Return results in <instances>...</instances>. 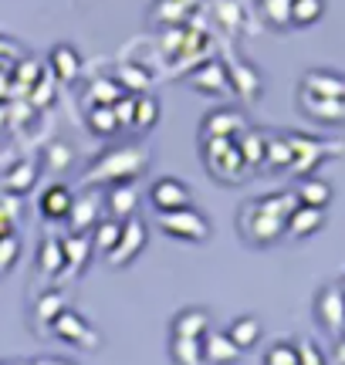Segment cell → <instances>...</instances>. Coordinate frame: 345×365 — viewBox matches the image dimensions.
I'll return each instance as SVG.
<instances>
[{
	"label": "cell",
	"instance_id": "obj_1",
	"mask_svg": "<svg viewBox=\"0 0 345 365\" xmlns=\"http://www.w3.org/2000/svg\"><path fill=\"white\" fill-rule=\"evenodd\" d=\"M149 166L146 145L129 143L108 149L105 156H98L92 163V170L85 176V182H133L135 176H143Z\"/></svg>",
	"mask_w": 345,
	"mask_h": 365
},
{
	"label": "cell",
	"instance_id": "obj_2",
	"mask_svg": "<svg viewBox=\"0 0 345 365\" xmlns=\"http://www.w3.org/2000/svg\"><path fill=\"white\" fill-rule=\"evenodd\" d=\"M203 163H207V170L217 180H224V182L244 180V170H247L234 139H203Z\"/></svg>",
	"mask_w": 345,
	"mask_h": 365
},
{
	"label": "cell",
	"instance_id": "obj_3",
	"mask_svg": "<svg viewBox=\"0 0 345 365\" xmlns=\"http://www.w3.org/2000/svg\"><path fill=\"white\" fill-rule=\"evenodd\" d=\"M237 220H240V234H244V240L254 244V247H267V244L281 240V234H284V220L264 213V210L257 207V200H251L247 207L240 210Z\"/></svg>",
	"mask_w": 345,
	"mask_h": 365
},
{
	"label": "cell",
	"instance_id": "obj_4",
	"mask_svg": "<svg viewBox=\"0 0 345 365\" xmlns=\"http://www.w3.org/2000/svg\"><path fill=\"white\" fill-rule=\"evenodd\" d=\"M160 223L163 230L176 240H186V244H200L210 237V220L193 207H183V210H172V213H160Z\"/></svg>",
	"mask_w": 345,
	"mask_h": 365
},
{
	"label": "cell",
	"instance_id": "obj_5",
	"mask_svg": "<svg viewBox=\"0 0 345 365\" xmlns=\"http://www.w3.org/2000/svg\"><path fill=\"white\" fill-rule=\"evenodd\" d=\"M146 240H149V230H146V223L139 220V217L122 220V234H119V240H115V247L105 254V261L112 264V267H125L139 250L146 247Z\"/></svg>",
	"mask_w": 345,
	"mask_h": 365
},
{
	"label": "cell",
	"instance_id": "obj_6",
	"mask_svg": "<svg viewBox=\"0 0 345 365\" xmlns=\"http://www.w3.org/2000/svg\"><path fill=\"white\" fill-rule=\"evenodd\" d=\"M149 203L156 207V213H172V210L193 207V193L183 180L176 176H160V180L149 186Z\"/></svg>",
	"mask_w": 345,
	"mask_h": 365
},
{
	"label": "cell",
	"instance_id": "obj_7",
	"mask_svg": "<svg viewBox=\"0 0 345 365\" xmlns=\"http://www.w3.org/2000/svg\"><path fill=\"white\" fill-rule=\"evenodd\" d=\"M51 335L54 339H61V341H68V345H81V349H95V345H98L95 328L88 325L81 314L68 312V308L51 322Z\"/></svg>",
	"mask_w": 345,
	"mask_h": 365
},
{
	"label": "cell",
	"instance_id": "obj_8",
	"mask_svg": "<svg viewBox=\"0 0 345 365\" xmlns=\"http://www.w3.org/2000/svg\"><path fill=\"white\" fill-rule=\"evenodd\" d=\"M315 318L332 335H339L345 328V294L339 284H329L319 291V298H315Z\"/></svg>",
	"mask_w": 345,
	"mask_h": 365
},
{
	"label": "cell",
	"instance_id": "obj_9",
	"mask_svg": "<svg viewBox=\"0 0 345 365\" xmlns=\"http://www.w3.org/2000/svg\"><path fill=\"white\" fill-rule=\"evenodd\" d=\"M244 129H247V118L240 115L237 108H217V112L203 118L200 135L203 139H237Z\"/></svg>",
	"mask_w": 345,
	"mask_h": 365
},
{
	"label": "cell",
	"instance_id": "obj_10",
	"mask_svg": "<svg viewBox=\"0 0 345 365\" xmlns=\"http://www.w3.org/2000/svg\"><path fill=\"white\" fill-rule=\"evenodd\" d=\"M190 85H193L197 91H207V95H230L227 65H224V61H217V58L200 61V65L190 71Z\"/></svg>",
	"mask_w": 345,
	"mask_h": 365
},
{
	"label": "cell",
	"instance_id": "obj_11",
	"mask_svg": "<svg viewBox=\"0 0 345 365\" xmlns=\"http://www.w3.org/2000/svg\"><path fill=\"white\" fill-rule=\"evenodd\" d=\"M71 203H75V196H71V190H68L65 182H51V186H44L38 196V210L44 220H68Z\"/></svg>",
	"mask_w": 345,
	"mask_h": 365
},
{
	"label": "cell",
	"instance_id": "obj_12",
	"mask_svg": "<svg viewBox=\"0 0 345 365\" xmlns=\"http://www.w3.org/2000/svg\"><path fill=\"white\" fill-rule=\"evenodd\" d=\"M102 207H105V196L98 193V190L78 196V200L71 203V213H68L71 230H75V234H85L88 227H95V223L102 220Z\"/></svg>",
	"mask_w": 345,
	"mask_h": 365
},
{
	"label": "cell",
	"instance_id": "obj_13",
	"mask_svg": "<svg viewBox=\"0 0 345 365\" xmlns=\"http://www.w3.org/2000/svg\"><path fill=\"white\" fill-rule=\"evenodd\" d=\"M302 91L315 98H345V75H335L329 68H311L302 78Z\"/></svg>",
	"mask_w": 345,
	"mask_h": 365
},
{
	"label": "cell",
	"instance_id": "obj_14",
	"mask_svg": "<svg viewBox=\"0 0 345 365\" xmlns=\"http://www.w3.org/2000/svg\"><path fill=\"white\" fill-rule=\"evenodd\" d=\"M288 143H292V170L294 173H308L311 166H319V159H325V145L311 135H302V132H288Z\"/></svg>",
	"mask_w": 345,
	"mask_h": 365
},
{
	"label": "cell",
	"instance_id": "obj_15",
	"mask_svg": "<svg viewBox=\"0 0 345 365\" xmlns=\"http://www.w3.org/2000/svg\"><path fill=\"white\" fill-rule=\"evenodd\" d=\"M200 352L207 365H234L240 359V349L227 339V331H207L200 339Z\"/></svg>",
	"mask_w": 345,
	"mask_h": 365
},
{
	"label": "cell",
	"instance_id": "obj_16",
	"mask_svg": "<svg viewBox=\"0 0 345 365\" xmlns=\"http://www.w3.org/2000/svg\"><path fill=\"white\" fill-rule=\"evenodd\" d=\"M298 102H302V112L315 122H332V125L345 122V98H315V95L302 91Z\"/></svg>",
	"mask_w": 345,
	"mask_h": 365
},
{
	"label": "cell",
	"instance_id": "obj_17",
	"mask_svg": "<svg viewBox=\"0 0 345 365\" xmlns=\"http://www.w3.org/2000/svg\"><path fill=\"white\" fill-rule=\"evenodd\" d=\"M135 207H139V193H135L133 182H112V190L105 196V210L112 220H129L135 217Z\"/></svg>",
	"mask_w": 345,
	"mask_h": 365
},
{
	"label": "cell",
	"instance_id": "obj_18",
	"mask_svg": "<svg viewBox=\"0 0 345 365\" xmlns=\"http://www.w3.org/2000/svg\"><path fill=\"white\" fill-rule=\"evenodd\" d=\"M200 7V0H156V11H153V24L163 27H183L190 24L193 11Z\"/></svg>",
	"mask_w": 345,
	"mask_h": 365
},
{
	"label": "cell",
	"instance_id": "obj_19",
	"mask_svg": "<svg viewBox=\"0 0 345 365\" xmlns=\"http://www.w3.org/2000/svg\"><path fill=\"white\" fill-rule=\"evenodd\" d=\"M227 81H230V91H237L240 98H247V102H254L261 95V75L247 61H230L227 65Z\"/></svg>",
	"mask_w": 345,
	"mask_h": 365
},
{
	"label": "cell",
	"instance_id": "obj_20",
	"mask_svg": "<svg viewBox=\"0 0 345 365\" xmlns=\"http://www.w3.org/2000/svg\"><path fill=\"white\" fill-rule=\"evenodd\" d=\"M234 143H237V153H240V159H244V166H247V170H261V166H264V149H267L264 132H257V129L247 125Z\"/></svg>",
	"mask_w": 345,
	"mask_h": 365
},
{
	"label": "cell",
	"instance_id": "obj_21",
	"mask_svg": "<svg viewBox=\"0 0 345 365\" xmlns=\"http://www.w3.org/2000/svg\"><path fill=\"white\" fill-rule=\"evenodd\" d=\"M321 223H325V210L319 207H305V203H298L294 213L284 220V230L292 237H311L321 230Z\"/></svg>",
	"mask_w": 345,
	"mask_h": 365
},
{
	"label": "cell",
	"instance_id": "obj_22",
	"mask_svg": "<svg viewBox=\"0 0 345 365\" xmlns=\"http://www.w3.org/2000/svg\"><path fill=\"white\" fill-rule=\"evenodd\" d=\"M51 71H54V78L58 81H75L81 75V54L71 48V44H54L51 48Z\"/></svg>",
	"mask_w": 345,
	"mask_h": 365
},
{
	"label": "cell",
	"instance_id": "obj_23",
	"mask_svg": "<svg viewBox=\"0 0 345 365\" xmlns=\"http://www.w3.org/2000/svg\"><path fill=\"white\" fill-rule=\"evenodd\" d=\"M207 331H210V314L203 308H186L172 318V335L180 339H203Z\"/></svg>",
	"mask_w": 345,
	"mask_h": 365
},
{
	"label": "cell",
	"instance_id": "obj_24",
	"mask_svg": "<svg viewBox=\"0 0 345 365\" xmlns=\"http://www.w3.org/2000/svg\"><path fill=\"white\" fill-rule=\"evenodd\" d=\"M294 196H298V203H305V207L325 210L329 203H332L335 193H332V182H329V180H319V176H305V180L298 182Z\"/></svg>",
	"mask_w": 345,
	"mask_h": 365
},
{
	"label": "cell",
	"instance_id": "obj_25",
	"mask_svg": "<svg viewBox=\"0 0 345 365\" xmlns=\"http://www.w3.org/2000/svg\"><path fill=\"white\" fill-rule=\"evenodd\" d=\"M85 125L95 139H112L119 132V118L112 112V105H88V115H85Z\"/></svg>",
	"mask_w": 345,
	"mask_h": 365
},
{
	"label": "cell",
	"instance_id": "obj_26",
	"mask_svg": "<svg viewBox=\"0 0 345 365\" xmlns=\"http://www.w3.org/2000/svg\"><path fill=\"white\" fill-rule=\"evenodd\" d=\"M61 254H65V267L68 271H81L85 264H88V257H92V240L85 234H71L61 240Z\"/></svg>",
	"mask_w": 345,
	"mask_h": 365
},
{
	"label": "cell",
	"instance_id": "obj_27",
	"mask_svg": "<svg viewBox=\"0 0 345 365\" xmlns=\"http://www.w3.org/2000/svg\"><path fill=\"white\" fill-rule=\"evenodd\" d=\"M61 312H65V298H61L58 291H44V294L34 301V328H41V335L51 331V322Z\"/></svg>",
	"mask_w": 345,
	"mask_h": 365
},
{
	"label": "cell",
	"instance_id": "obj_28",
	"mask_svg": "<svg viewBox=\"0 0 345 365\" xmlns=\"http://www.w3.org/2000/svg\"><path fill=\"white\" fill-rule=\"evenodd\" d=\"M227 339L234 341L240 352H244V349H254V345H257V339H261V322H257V318H251V314L234 318V322H230V328H227Z\"/></svg>",
	"mask_w": 345,
	"mask_h": 365
},
{
	"label": "cell",
	"instance_id": "obj_29",
	"mask_svg": "<svg viewBox=\"0 0 345 365\" xmlns=\"http://www.w3.org/2000/svg\"><path fill=\"white\" fill-rule=\"evenodd\" d=\"M34 182H38V166H34V163H14L11 170L4 173V190L14 196L27 193Z\"/></svg>",
	"mask_w": 345,
	"mask_h": 365
},
{
	"label": "cell",
	"instance_id": "obj_30",
	"mask_svg": "<svg viewBox=\"0 0 345 365\" xmlns=\"http://www.w3.org/2000/svg\"><path fill=\"white\" fill-rule=\"evenodd\" d=\"M38 271L44 274V277H58V274L65 271V254H61V240H54V237H44V240H41Z\"/></svg>",
	"mask_w": 345,
	"mask_h": 365
},
{
	"label": "cell",
	"instance_id": "obj_31",
	"mask_svg": "<svg viewBox=\"0 0 345 365\" xmlns=\"http://www.w3.org/2000/svg\"><path fill=\"white\" fill-rule=\"evenodd\" d=\"M264 166L267 170H292V143L288 135H267V149H264Z\"/></svg>",
	"mask_w": 345,
	"mask_h": 365
},
{
	"label": "cell",
	"instance_id": "obj_32",
	"mask_svg": "<svg viewBox=\"0 0 345 365\" xmlns=\"http://www.w3.org/2000/svg\"><path fill=\"white\" fill-rule=\"evenodd\" d=\"M122 234V220H112V217H102V220L92 227V250H98V254H108V250L115 247V240H119Z\"/></svg>",
	"mask_w": 345,
	"mask_h": 365
},
{
	"label": "cell",
	"instance_id": "obj_33",
	"mask_svg": "<svg viewBox=\"0 0 345 365\" xmlns=\"http://www.w3.org/2000/svg\"><path fill=\"white\" fill-rule=\"evenodd\" d=\"M160 122V102L149 95V91H139L135 95V115H133V129L149 132Z\"/></svg>",
	"mask_w": 345,
	"mask_h": 365
},
{
	"label": "cell",
	"instance_id": "obj_34",
	"mask_svg": "<svg viewBox=\"0 0 345 365\" xmlns=\"http://www.w3.org/2000/svg\"><path fill=\"white\" fill-rule=\"evenodd\" d=\"M170 355L176 365H207L203 362V352H200V339H180V335H172Z\"/></svg>",
	"mask_w": 345,
	"mask_h": 365
},
{
	"label": "cell",
	"instance_id": "obj_35",
	"mask_svg": "<svg viewBox=\"0 0 345 365\" xmlns=\"http://www.w3.org/2000/svg\"><path fill=\"white\" fill-rule=\"evenodd\" d=\"M115 81H119V85H122L125 91L133 88L135 95H139L143 88H149V85H153V75H149V71H146L143 65H135V61L129 65V61H125V65L115 68Z\"/></svg>",
	"mask_w": 345,
	"mask_h": 365
},
{
	"label": "cell",
	"instance_id": "obj_36",
	"mask_svg": "<svg viewBox=\"0 0 345 365\" xmlns=\"http://www.w3.org/2000/svg\"><path fill=\"white\" fill-rule=\"evenodd\" d=\"M122 95H125V88L115 78H95L88 88V105H115Z\"/></svg>",
	"mask_w": 345,
	"mask_h": 365
},
{
	"label": "cell",
	"instance_id": "obj_37",
	"mask_svg": "<svg viewBox=\"0 0 345 365\" xmlns=\"http://www.w3.org/2000/svg\"><path fill=\"white\" fill-rule=\"evenodd\" d=\"M257 207L264 210V213H271V217H278V220H288L294 213V207H298V196L294 193H271V196H261Z\"/></svg>",
	"mask_w": 345,
	"mask_h": 365
},
{
	"label": "cell",
	"instance_id": "obj_38",
	"mask_svg": "<svg viewBox=\"0 0 345 365\" xmlns=\"http://www.w3.org/2000/svg\"><path fill=\"white\" fill-rule=\"evenodd\" d=\"M321 14H325V0H292V24L308 27L321 21Z\"/></svg>",
	"mask_w": 345,
	"mask_h": 365
},
{
	"label": "cell",
	"instance_id": "obj_39",
	"mask_svg": "<svg viewBox=\"0 0 345 365\" xmlns=\"http://www.w3.org/2000/svg\"><path fill=\"white\" fill-rule=\"evenodd\" d=\"M17 217H21V200L17 196H0V234H17Z\"/></svg>",
	"mask_w": 345,
	"mask_h": 365
},
{
	"label": "cell",
	"instance_id": "obj_40",
	"mask_svg": "<svg viewBox=\"0 0 345 365\" xmlns=\"http://www.w3.org/2000/svg\"><path fill=\"white\" fill-rule=\"evenodd\" d=\"M261 7H264L267 24H274V27L292 24V0H261Z\"/></svg>",
	"mask_w": 345,
	"mask_h": 365
},
{
	"label": "cell",
	"instance_id": "obj_41",
	"mask_svg": "<svg viewBox=\"0 0 345 365\" xmlns=\"http://www.w3.org/2000/svg\"><path fill=\"white\" fill-rule=\"evenodd\" d=\"M210 11H213V17L227 27V31H237L240 27V7L234 4V0H213Z\"/></svg>",
	"mask_w": 345,
	"mask_h": 365
},
{
	"label": "cell",
	"instance_id": "obj_42",
	"mask_svg": "<svg viewBox=\"0 0 345 365\" xmlns=\"http://www.w3.org/2000/svg\"><path fill=\"white\" fill-rule=\"evenodd\" d=\"M21 257V240L17 234H0V274H7Z\"/></svg>",
	"mask_w": 345,
	"mask_h": 365
},
{
	"label": "cell",
	"instance_id": "obj_43",
	"mask_svg": "<svg viewBox=\"0 0 345 365\" xmlns=\"http://www.w3.org/2000/svg\"><path fill=\"white\" fill-rule=\"evenodd\" d=\"M264 365H298V352H294V345H288V341L271 345L267 355H264Z\"/></svg>",
	"mask_w": 345,
	"mask_h": 365
},
{
	"label": "cell",
	"instance_id": "obj_44",
	"mask_svg": "<svg viewBox=\"0 0 345 365\" xmlns=\"http://www.w3.org/2000/svg\"><path fill=\"white\" fill-rule=\"evenodd\" d=\"M112 112H115V118H119V129H133V115H135V95H122L119 102L112 105Z\"/></svg>",
	"mask_w": 345,
	"mask_h": 365
},
{
	"label": "cell",
	"instance_id": "obj_45",
	"mask_svg": "<svg viewBox=\"0 0 345 365\" xmlns=\"http://www.w3.org/2000/svg\"><path fill=\"white\" fill-rule=\"evenodd\" d=\"M27 95H31V102L38 105V108L41 105H48V102H54V81H48L44 75H41V78L27 88Z\"/></svg>",
	"mask_w": 345,
	"mask_h": 365
},
{
	"label": "cell",
	"instance_id": "obj_46",
	"mask_svg": "<svg viewBox=\"0 0 345 365\" xmlns=\"http://www.w3.org/2000/svg\"><path fill=\"white\" fill-rule=\"evenodd\" d=\"M294 352H298V365H325V359H321V352H319V345L315 341H298L294 345Z\"/></svg>",
	"mask_w": 345,
	"mask_h": 365
},
{
	"label": "cell",
	"instance_id": "obj_47",
	"mask_svg": "<svg viewBox=\"0 0 345 365\" xmlns=\"http://www.w3.org/2000/svg\"><path fill=\"white\" fill-rule=\"evenodd\" d=\"M44 156H48V163H51V170H65V166H68V159H71V153H68V145L51 143V149H48Z\"/></svg>",
	"mask_w": 345,
	"mask_h": 365
},
{
	"label": "cell",
	"instance_id": "obj_48",
	"mask_svg": "<svg viewBox=\"0 0 345 365\" xmlns=\"http://www.w3.org/2000/svg\"><path fill=\"white\" fill-rule=\"evenodd\" d=\"M335 365H345V339L335 345Z\"/></svg>",
	"mask_w": 345,
	"mask_h": 365
},
{
	"label": "cell",
	"instance_id": "obj_49",
	"mask_svg": "<svg viewBox=\"0 0 345 365\" xmlns=\"http://www.w3.org/2000/svg\"><path fill=\"white\" fill-rule=\"evenodd\" d=\"M0 51H7V54H17V48H14L11 41H0Z\"/></svg>",
	"mask_w": 345,
	"mask_h": 365
},
{
	"label": "cell",
	"instance_id": "obj_50",
	"mask_svg": "<svg viewBox=\"0 0 345 365\" xmlns=\"http://www.w3.org/2000/svg\"><path fill=\"white\" fill-rule=\"evenodd\" d=\"M38 365H68V362H38Z\"/></svg>",
	"mask_w": 345,
	"mask_h": 365
}]
</instances>
